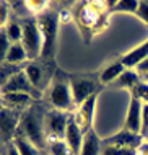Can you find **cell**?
<instances>
[{
	"mask_svg": "<svg viewBox=\"0 0 148 155\" xmlns=\"http://www.w3.org/2000/svg\"><path fill=\"white\" fill-rule=\"evenodd\" d=\"M46 113L47 111H44L37 103L29 106L28 110H24L21 113L20 127L15 136L26 139L42 152H46V149H47V137H46V127H44Z\"/></svg>",
	"mask_w": 148,
	"mask_h": 155,
	"instance_id": "6da1fadb",
	"label": "cell"
},
{
	"mask_svg": "<svg viewBox=\"0 0 148 155\" xmlns=\"http://www.w3.org/2000/svg\"><path fill=\"white\" fill-rule=\"evenodd\" d=\"M37 18V26L42 35V61H50L56 54V46H57V35H59V23H60V16L57 12H52L47 8L42 12Z\"/></svg>",
	"mask_w": 148,
	"mask_h": 155,
	"instance_id": "7a4b0ae2",
	"label": "cell"
},
{
	"mask_svg": "<svg viewBox=\"0 0 148 155\" xmlns=\"http://www.w3.org/2000/svg\"><path fill=\"white\" fill-rule=\"evenodd\" d=\"M21 26H23L21 44H23L24 51L28 54V59L34 62L42 54V35L39 26H37V18L29 16V18L21 20Z\"/></svg>",
	"mask_w": 148,
	"mask_h": 155,
	"instance_id": "3957f363",
	"label": "cell"
},
{
	"mask_svg": "<svg viewBox=\"0 0 148 155\" xmlns=\"http://www.w3.org/2000/svg\"><path fill=\"white\" fill-rule=\"evenodd\" d=\"M49 103L52 110L65 111V113H73L75 101L72 96V88H70V80L67 78H57L54 80L52 87L49 90Z\"/></svg>",
	"mask_w": 148,
	"mask_h": 155,
	"instance_id": "277c9868",
	"label": "cell"
},
{
	"mask_svg": "<svg viewBox=\"0 0 148 155\" xmlns=\"http://www.w3.org/2000/svg\"><path fill=\"white\" fill-rule=\"evenodd\" d=\"M70 116H72V113L59 111V110H49L46 113L44 127H46L47 144L52 140L65 139V132H67V126H69Z\"/></svg>",
	"mask_w": 148,
	"mask_h": 155,
	"instance_id": "5b68a950",
	"label": "cell"
},
{
	"mask_svg": "<svg viewBox=\"0 0 148 155\" xmlns=\"http://www.w3.org/2000/svg\"><path fill=\"white\" fill-rule=\"evenodd\" d=\"M21 113L23 111H16V110H10V108L2 106V113H0V134H2V140L5 145L15 140V136L20 127Z\"/></svg>",
	"mask_w": 148,
	"mask_h": 155,
	"instance_id": "8992f818",
	"label": "cell"
},
{
	"mask_svg": "<svg viewBox=\"0 0 148 155\" xmlns=\"http://www.w3.org/2000/svg\"><path fill=\"white\" fill-rule=\"evenodd\" d=\"M70 88H72V96H73L75 106H80L85 103L88 98L98 93V83L93 78L86 77H72L70 78Z\"/></svg>",
	"mask_w": 148,
	"mask_h": 155,
	"instance_id": "52a82bcc",
	"label": "cell"
},
{
	"mask_svg": "<svg viewBox=\"0 0 148 155\" xmlns=\"http://www.w3.org/2000/svg\"><path fill=\"white\" fill-rule=\"evenodd\" d=\"M3 93H28L31 95L34 100H37L41 96V91L36 90L31 85V82L28 80L24 70H20L18 74H15L7 83L2 85V95Z\"/></svg>",
	"mask_w": 148,
	"mask_h": 155,
	"instance_id": "ba28073f",
	"label": "cell"
},
{
	"mask_svg": "<svg viewBox=\"0 0 148 155\" xmlns=\"http://www.w3.org/2000/svg\"><path fill=\"white\" fill-rule=\"evenodd\" d=\"M96 106H98V93L93 95L91 98H88L85 103H82L77 110L73 111V118L77 121V124L83 129V132L86 134L90 129H93V121H95L96 114Z\"/></svg>",
	"mask_w": 148,
	"mask_h": 155,
	"instance_id": "9c48e42d",
	"label": "cell"
},
{
	"mask_svg": "<svg viewBox=\"0 0 148 155\" xmlns=\"http://www.w3.org/2000/svg\"><path fill=\"white\" fill-rule=\"evenodd\" d=\"M142 110L143 103L135 96H130V101L127 104L125 118H124V129L134 134L142 132Z\"/></svg>",
	"mask_w": 148,
	"mask_h": 155,
	"instance_id": "30bf717a",
	"label": "cell"
},
{
	"mask_svg": "<svg viewBox=\"0 0 148 155\" xmlns=\"http://www.w3.org/2000/svg\"><path fill=\"white\" fill-rule=\"evenodd\" d=\"M143 142L145 140H143V137L140 134H134L130 131L122 129V131L103 139V145H116V147H125V149H135L137 150Z\"/></svg>",
	"mask_w": 148,
	"mask_h": 155,
	"instance_id": "8fae6325",
	"label": "cell"
},
{
	"mask_svg": "<svg viewBox=\"0 0 148 155\" xmlns=\"http://www.w3.org/2000/svg\"><path fill=\"white\" fill-rule=\"evenodd\" d=\"M83 140H85V132H83V129L77 124V121H75V118H73V113H72L69 126H67V132H65V142L69 144V147L72 149V152H73L75 155H80Z\"/></svg>",
	"mask_w": 148,
	"mask_h": 155,
	"instance_id": "7c38bea8",
	"label": "cell"
},
{
	"mask_svg": "<svg viewBox=\"0 0 148 155\" xmlns=\"http://www.w3.org/2000/svg\"><path fill=\"white\" fill-rule=\"evenodd\" d=\"M145 59H148V39L140 43L138 46H135L130 51H127L121 57L125 69H137V65H140Z\"/></svg>",
	"mask_w": 148,
	"mask_h": 155,
	"instance_id": "4fadbf2b",
	"label": "cell"
},
{
	"mask_svg": "<svg viewBox=\"0 0 148 155\" xmlns=\"http://www.w3.org/2000/svg\"><path fill=\"white\" fill-rule=\"evenodd\" d=\"M36 100L28 93H3L2 95V104L5 108L16 111H24L29 106L34 104Z\"/></svg>",
	"mask_w": 148,
	"mask_h": 155,
	"instance_id": "5bb4252c",
	"label": "cell"
},
{
	"mask_svg": "<svg viewBox=\"0 0 148 155\" xmlns=\"http://www.w3.org/2000/svg\"><path fill=\"white\" fill-rule=\"evenodd\" d=\"M125 65L122 64V61H112L108 65H104L99 72V82L103 85H109V83H116L117 78L125 72Z\"/></svg>",
	"mask_w": 148,
	"mask_h": 155,
	"instance_id": "9a60e30c",
	"label": "cell"
},
{
	"mask_svg": "<svg viewBox=\"0 0 148 155\" xmlns=\"http://www.w3.org/2000/svg\"><path fill=\"white\" fill-rule=\"evenodd\" d=\"M103 153V139L95 129H90L85 134V140L80 150V155H101Z\"/></svg>",
	"mask_w": 148,
	"mask_h": 155,
	"instance_id": "2e32d148",
	"label": "cell"
},
{
	"mask_svg": "<svg viewBox=\"0 0 148 155\" xmlns=\"http://www.w3.org/2000/svg\"><path fill=\"white\" fill-rule=\"evenodd\" d=\"M24 74H26L28 80L31 82V85L34 87L36 90H42L44 88V67L37 62H29V64L24 67Z\"/></svg>",
	"mask_w": 148,
	"mask_h": 155,
	"instance_id": "e0dca14e",
	"label": "cell"
},
{
	"mask_svg": "<svg viewBox=\"0 0 148 155\" xmlns=\"http://www.w3.org/2000/svg\"><path fill=\"white\" fill-rule=\"evenodd\" d=\"M140 82H142V77L137 74V70L135 69H127L125 72L117 78V82L114 83V85H116L117 88H124V90H129V91L134 93V90L137 88V85Z\"/></svg>",
	"mask_w": 148,
	"mask_h": 155,
	"instance_id": "ac0fdd59",
	"label": "cell"
},
{
	"mask_svg": "<svg viewBox=\"0 0 148 155\" xmlns=\"http://www.w3.org/2000/svg\"><path fill=\"white\" fill-rule=\"evenodd\" d=\"M24 61H29L28 54H26V51H24L23 44L16 43V44H11L10 51H8L3 62H8V64H13V65H20V64H23Z\"/></svg>",
	"mask_w": 148,
	"mask_h": 155,
	"instance_id": "d6986e66",
	"label": "cell"
},
{
	"mask_svg": "<svg viewBox=\"0 0 148 155\" xmlns=\"http://www.w3.org/2000/svg\"><path fill=\"white\" fill-rule=\"evenodd\" d=\"M2 30L7 33V36L10 38V41L13 44L21 43V38H23V26H21V20L11 16V20L7 23L5 28H2Z\"/></svg>",
	"mask_w": 148,
	"mask_h": 155,
	"instance_id": "ffe728a7",
	"label": "cell"
},
{
	"mask_svg": "<svg viewBox=\"0 0 148 155\" xmlns=\"http://www.w3.org/2000/svg\"><path fill=\"white\" fill-rule=\"evenodd\" d=\"M46 152H47L49 155H75L73 152H72V149L69 147V144L65 142V139L49 142Z\"/></svg>",
	"mask_w": 148,
	"mask_h": 155,
	"instance_id": "44dd1931",
	"label": "cell"
},
{
	"mask_svg": "<svg viewBox=\"0 0 148 155\" xmlns=\"http://www.w3.org/2000/svg\"><path fill=\"white\" fill-rule=\"evenodd\" d=\"M138 7H140V2H137V0H121V2H116V5L112 8V13H134V15H137Z\"/></svg>",
	"mask_w": 148,
	"mask_h": 155,
	"instance_id": "7402d4cb",
	"label": "cell"
},
{
	"mask_svg": "<svg viewBox=\"0 0 148 155\" xmlns=\"http://www.w3.org/2000/svg\"><path fill=\"white\" fill-rule=\"evenodd\" d=\"M13 142L16 144V147L20 149L21 155H44V153H42V150L36 149L31 142H28L26 139H23V137H15Z\"/></svg>",
	"mask_w": 148,
	"mask_h": 155,
	"instance_id": "603a6c76",
	"label": "cell"
},
{
	"mask_svg": "<svg viewBox=\"0 0 148 155\" xmlns=\"http://www.w3.org/2000/svg\"><path fill=\"white\" fill-rule=\"evenodd\" d=\"M101 155H137L135 149L116 147V145H103V153Z\"/></svg>",
	"mask_w": 148,
	"mask_h": 155,
	"instance_id": "cb8c5ba5",
	"label": "cell"
},
{
	"mask_svg": "<svg viewBox=\"0 0 148 155\" xmlns=\"http://www.w3.org/2000/svg\"><path fill=\"white\" fill-rule=\"evenodd\" d=\"M20 70H23V69H20L18 65L8 64V62H2V85L7 83L15 74H18Z\"/></svg>",
	"mask_w": 148,
	"mask_h": 155,
	"instance_id": "d4e9b609",
	"label": "cell"
},
{
	"mask_svg": "<svg viewBox=\"0 0 148 155\" xmlns=\"http://www.w3.org/2000/svg\"><path fill=\"white\" fill-rule=\"evenodd\" d=\"M11 41H10V38L7 36V33L5 31H0V61H5V57H7V54L8 51H10V48H11Z\"/></svg>",
	"mask_w": 148,
	"mask_h": 155,
	"instance_id": "484cf974",
	"label": "cell"
},
{
	"mask_svg": "<svg viewBox=\"0 0 148 155\" xmlns=\"http://www.w3.org/2000/svg\"><path fill=\"white\" fill-rule=\"evenodd\" d=\"M132 96H135V98H138L143 104H148V83L146 82H140L137 85V88L134 90Z\"/></svg>",
	"mask_w": 148,
	"mask_h": 155,
	"instance_id": "4316f807",
	"label": "cell"
},
{
	"mask_svg": "<svg viewBox=\"0 0 148 155\" xmlns=\"http://www.w3.org/2000/svg\"><path fill=\"white\" fill-rule=\"evenodd\" d=\"M10 15H11L10 3L5 2V0H2V2H0V26H2V28H5L7 23L11 20Z\"/></svg>",
	"mask_w": 148,
	"mask_h": 155,
	"instance_id": "83f0119b",
	"label": "cell"
},
{
	"mask_svg": "<svg viewBox=\"0 0 148 155\" xmlns=\"http://www.w3.org/2000/svg\"><path fill=\"white\" fill-rule=\"evenodd\" d=\"M140 136L143 140H148V104H143L142 110V132Z\"/></svg>",
	"mask_w": 148,
	"mask_h": 155,
	"instance_id": "f1b7e54d",
	"label": "cell"
},
{
	"mask_svg": "<svg viewBox=\"0 0 148 155\" xmlns=\"http://www.w3.org/2000/svg\"><path fill=\"white\" fill-rule=\"evenodd\" d=\"M137 16L142 20L143 23L148 25V2H140V7H138Z\"/></svg>",
	"mask_w": 148,
	"mask_h": 155,
	"instance_id": "f546056e",
	"label": "cell"
},
{
	"mask_svg": "<svg viewBox=\"0 0 148 155\" xmlns=\"http://www.w3.org/2000/svg\"><path fill=\"white\" fill-rule=\"evenodd\" d=\"M5 155H21V152H20V149L16 147L15 142H10V144H7Z\"/></svg>",
	"mask_w": 148,
	"mask_h": 155,
	"instance_id": "4dcf8cb0",
	"label": "cell"
},
{
	"mask_svg": "<svg viewBox=\"0 0 148 155\" xmlns=\"http://www.w3.org/2000/svg\"><path fill=\"white\" fill-rule=\"evenodd\" d=\"M135 70H137V74L140 75V77L146 75V74H148V59H145L140 65H137V69H135Z\"/></svg>",
	"mask_w": 148,
	"mask_h": 155,
	"instance_id": "1f68e13d",
	"label": "cell"
},
{
	"mask_svg": "<svg viewBox=\"0 0 148 155\" xmlns=\"http://www.w3.org/2000/svg\"><path fill=\"white\" fill-rule=\"evenodd\" d=\"M137 155H148V140H145L140 147L137 149Z\"/></svg>",
	"mask_w": 148,
	"mask_h": 155,
	"instance_id": "d6a6232c",
	"label": "cell"
},
{
	"mask_svg": "<svg viewBox=\"0 0 148 155\" xmlns=\"http://www.w3.org/2000/svg\"><path fill=\"white\" fill-rule=\"evenodd\" d=\"M142 80H143V82H146V83H148V74H146V75H143V77H142Z\"/></svg>",
	"mask_w": 148,
	"mask_h": 155,
	"instance_id": "836d02e7",
	"label": "cell"
}]
</instances>
